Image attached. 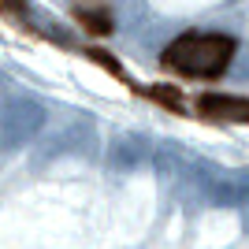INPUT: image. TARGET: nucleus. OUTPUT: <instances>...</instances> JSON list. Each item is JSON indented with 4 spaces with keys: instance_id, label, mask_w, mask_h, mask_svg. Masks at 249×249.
I'll use <instances>...</instances> for the list:
<instances>
[{
    "instance_id": "3",
    "label": "nucleus",
    "mask_w": 249,
    "mask_h": 249,
    "mask_svg": "<svg viewBox=\"0 0 249 249\" xmlns=\"http://www.w3.org/2000/svg\"><path fill=\"white\" fill-rule=\"evenodd\" d=\"M205 119L216 123H249V97H227V93H205L197 101Z\"/></svg>"
},
{
    "instance_id": "2",
    "label": "nucleus",
    "mask_w": 249,
    "mask_h": 249,
    "mask_svg": "<svg viewBox=\"0 0 249 249\" xmlns=\"http://www.w3.org/2000/svg\"><path fill=\"white\" fill-rule=\"evenodd\" d=\"M45 123V108L34 101H19L11 104L8 115H4V130H0V142L4 145H22L30 134H37Z\"/></svg>"
},
{
    "instance_id": "1",
    "label": "nucleus",
    "mask_w": 249,
    "mask_h": 249,
    "mask_svg": "<svg viewBox=\"0 0 249 249\" xmlns=\"http://www.w3.org/2000/svg\"><path fill=\"white\" fill-rule=\"evenodd\" d=\"M234 41L227 34H186L164 49V63L190 78H212L231 63Z\"/></svg>"
}]
</instances>
